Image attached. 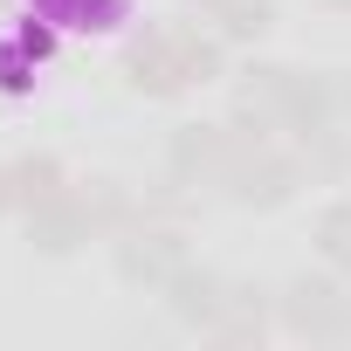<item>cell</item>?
<instances>
[{
  "mask_svg": "<svg viewBox=\"0 0 351 351\" xmlns=\"http://www.w3.org/2000/svg\"><path fill=\"white\" fill-rule=\"evenodd\" d=\"M324 248H330L337 262H351V207H337V214L324 221Z\"/></svg>",
  "mask_w": 351,
  "mask_h": 351,
  "instance_id": "1",
  "label": "cell"
}]
</instances>
